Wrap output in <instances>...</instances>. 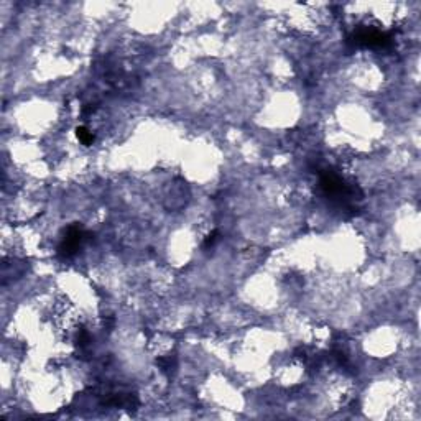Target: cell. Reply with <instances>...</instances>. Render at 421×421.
Segmentation results:
<instances>
[{
	"label": "cell",
	"instance_id": "3957f363",
	"mask_svg": "<svg viewBox=\"0 0 421 421\" xmlns=\"http://www.w3.org/2000/svg\"><path fill=\"white\" fill-rule=\"evenodd\" d=\"M156 364H158L160 370L163 372V374H166L168 377H171V375L175 374V370H176V357H175V355L160 357V359L156 360Z\"/></svg>",
	"mask_w": 421,
	"mask_h": 421
},
{
	"label": "cell",
	"instance_id": "277c9868",
	"mask_svg": "<svg viewBox=\"0 0 421 421\" xmlns=\"http://www.w3.org/2000/svg\"><path fill=\"white\" fill-rule=\"evenodd\" d=\"M76 137H77V140H79L81 143L86 145V146H89V145L94 143V139H96L94 134H92L89 129H86V127H77V129H76Z\"/></svg>",
	"mask_w": 421,
	"mask_h": 421
},
{
	"label": "cell",
	"instance_id": "5b68a950",
	"mask_svg": "<svg viewBox=\"0 0 421 421\" xmlns=\"http://www.w3.org/2000/svg\"><path fill=\"white\" fill-rule=\"evenodd\" d=\"M219 241V232L217 231H214V232H210L208 237H206V241H204V248H210V247H214V244H216Z\"/></svg>",
	"mask_w": 421,
	"mask_h": 421
},
{
	"label": "cell",
	"instance_id": "6da1fadb",
	"mask_svg": "<svg viewBox=\"0 0 421 421\" xmlns=\"http://www.w3.org/2000/svg\"><path fill=\"white\" fill-rule=\"evenodd\" d=\"M91 239V234L86 232L84 229L79 226H72L66 231V236L63 237V241L58 247V253L63 258H71L72 255H76V252L79 250L81 246L86 241Z\"/></svg>",
	"mask_w": 421,
	"mask_h": 421
},
{
	"label": "cell",
	"instance_id": "7a4b0ae2",
	"mask_svg": "<svg viewBox=\"0 0 421 421\" xmlns=\"http://www.w3.org/2000/svg\"><path fill=\"white\" fill-rule=\"evenodd\" d=\"M351 41L354 45L367 48H386L391 43V36L388 33H382L379 30H372V28H359L351 36Z\"/></svg>",
	"mask_w": 421,
	"mask_h": 421
}]
</instances>
